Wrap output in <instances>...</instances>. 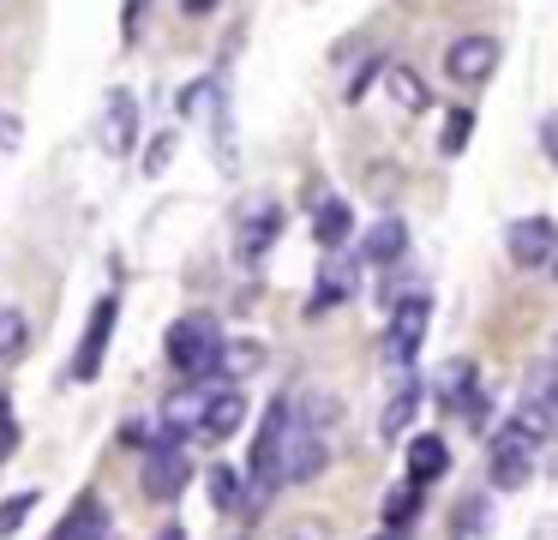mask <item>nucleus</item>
Returning <instances> with one entry per match:
<instances>
[{
  "label": "nucleus",
  "instance_id": "obj_1",
  "mask_svg": "<svg viewBox=\"0 0 558 540\" xmlns=\"http://www.w3.org/2000/svg\"><path fill=\"white\" fill-rule=\"evenodd\" d=\"M289 432H294V396H277V403L265 408V420H258V439H253V463H246V511H265L270 499H277V487H289L282 480V456H289Z\"/></svg>",
  "mask_w": 558,
  "mask_h": 540
},
{
  "label": "nucleus",
  "instance_id": "obj_2",
  "mask_svg": "<svg viewBox=\"0 0 558 540\" xmlns=\"http://www.w3.org/2000/svg\"><path fill=\"white\" fill-rule=\"evenodd\" d=\"M534 463H541V432L522 415H510L505 427L493 432V444H486V480H493V492H522L534 475Z\"/></svg>",
  "mask_w": 558,
  "mask_h": 540
},
{
  "label": "nucleus",
  "instance_id": "obj_3",
  "mask_svg": "<svg viewBox=\"0 0 558 540\" xmlns=\"http://www.w3.org/2000/svg\"><path fill=\"white\" fill-rule=\"evenodd\" d=\"M217 348H222V324L210 319V312H186V319H174L169 336H162V355H169V367L181 372V379H210V372H217Z\"/></svg>",
  "mask_w": 558,
  "mask_h": 540
},
{
  "label": "nucleus",
  "instance_id": "obj_4",
  "mask_svg": "<svg viewBox=\"0 0 558 540\" xmlns=\"http://www.w3.org/2000/svg\"><path fill=\"white\" fill-rule=\"evenodd\" d=\"M186 480H193V463H186L181 439H169V432H162V439L145 451L138 487H145V499H150V504H174V499L186 492Z\"/></svg>",
  "mask_w": 558,
  "mask_h": 540
},
{
  "label": "nucleus",
  "instance_id": "obj_5",
  "mask_svg": "<svg viewBox=\"0 0 558 540\" xmlns=\"http://www.w3.org/2000/svg\"><path fill=\"white\" fill-rule=\"evenodd\" d=\"M426 324H433V300H426V295L397 300V312H390V331H385V367H390V372H409L414 360H421Z\"/></svg>",
  "mask_w": 558,
  "mask_h": 540
},
{
  "label": "nucleus",
  "instance_id": "obj_6",
  "mask_svg": "<svg viewBox=\"0 0 558 540\" xmlns=\"http://www.w3.org/2000/svg\"><path fill=\"white\" fill-rule=\"evenodd\" d=\"M354 295H361V259H354L349 247H330L325 259H318V276H313V300H306V312H313V319H325V312L349 307Z\"/></svg>",
  "mask_w": 558,
  "mask_h": 540
},
{
  "label": "nucleus",
  "instance_id": "obj_7",
  "mask_svg": "<svg viewBox=\"0 0 558 540\" xmlns=\"http://www.w3.org/2000/svg\"><path fill=\"white\" fill-rule=\"evenodd\" d=\"M505 252H510V264H522V271H553L558 223L553 216H517V223L505 228Z\"/></svg>",
  "mask_w": 558,
  "mask_h": 540
},
{
  "label": "nucleus",
  "instance_id": "obj_8",
  "mask_svg": "<svg viewBox=\"0 0 558 540\" xmlns=\"http://www.w3.org/2000/svg\"><path fill=\"white\" fill-rule=\"evenodd\" d=\"M114 324H121V300L102 295L97 307H90L85 336H78V355H73V379H78V384H90V379L102 372V355H109V343H114Z\"/></svg>",
  "mask_w": 558,
  "mask_h": 540
},
{
  "label": "nucleus",
  "instance_id": "obj_9",
  "mask_svg": "<svg viewBox=\"0 0 558 540\" xmlns=\"http://www.w3.org/2000/svg\"><path fill=\"white\" fill-rule=\"evenodd\" d=\"M517 415L529 420V427L541 432V439H558V367H553V360L529 372V384H522V403H517Z\"/></svg>",
  "mask_w": 558,
  "mask_h": 540
},
{
  "label": "nucleus",
  "instance_id": "obj_10",
  "mask_svg": "<svg viewBox=\"0 0 558 540\" xmlns=\"http://www.w3.org/2000/svg\"><path fill=\"white\" fill-rule=\"evenodd\" d=\"M277 235H282V204L277 199H258V204H246L241 228H234V252L253 264V259H265V252L277 247Z\"/></svg>",
  "mask_w": 558,
  "mask_h": 540
},
{
  "label": "nucleus",
  "instance_id": "obj_11",
  "mask_svg": "<svg viewBox=\"0 0 558 540\" xmlns=\"http://www.w3.org/2000/svg\"><path fill=\"white\" fill-rule=\"evenodd\" d=\"M498 67V43L493 36H457V43L445 48V72L457 84H486Z\"/></svg>",
  "mask_w": 558,
  "mask_h": 540
},
{
  "label": "nucleus",
  "instance_id": "obj_12",
  "mask_svg": "<svg viewBox=\"0 0 558 540\" xmlns=\"http://www.w3.org/2000/svg\"><path fill=\"white\" fill-rule=\"evenodd\" d=\"M241 420H246V396L234 391V384H222V391L205 396V415H198V432H193V439L222 444V439H234V432H241Z\"/></svg>",
  "mask_w": 558,
  "mask_h": 540
},
{
  "label": "nucleus",
  "instance_id": "obj_13",
  "mask_svg": "<svg viewBox=\"0 0 558 540\" xmlns=\"http://www.w3.org/2000/svg\"><path fill=\"white\" fill-rule=\"evenodd\" d=\"M205 379H193V384H181V391H169L162 396V432L169 439H193L198 432V415H205Z\"/></svg>",
  "mask_w": 558,
  "mask_h": 540
},
{
  "label": "nucleus",
  "instance_id": "obj_14",
  "mask_svg": "<svg viewBox=\"0 0 558 540\" xmlns=\"http://www.w3.org/2000/svg\"><path fill=\"white\" fill-rule=\"evenodd\" d=\"M402 252H409V223L390 211V216H378V223L366 228V240H361V252H354V259H361V264H397Z\"/></svg>",
  "mask_w": 558,
  "mask_h": 540
},
{
  "label": "nucleus",
  "instance_id": "obj_15",
  "mask_svg": "<svg viewBox=\"0 0 558 540\" xmlns=\"http://www.w3.org/2000/svg\"><path fill=\"white\" fill-rule=\"evenodd\" d=\"M402 463H409V480H414V487H433V480L450 475V444L438 439V432H421V439H409Z\"/></svg>",
  "mask_w": 558,
  "mask_h": 540
},
{
  "label": "nucleus",
  "instance_id": "obj_16",
  "mask_svg": "<svg viewBox=\"0 0 558 540\" xmlns=\"http://www.w3.org/2000/svg\"><path fill=\"white\" fill-rule=\"evenodd\" d=\"M49 540H109V516H102V499H97V492L73 499V511L54 523Z\"/></svg>",
  "mask_w": 558,
  "mask_h": 540
},
{
  "label": "nucleus",
  "instance_id": "obj_17",
  "mask_svg": "<svg viewBox=\"0 0 558 540\" xmlns=\"http://www.w3.org/2000/svg\"><path fill=\"white\" fill-rule=\"evenodd\" d=\"M385 91L402 115H426V108H433V91H426V79L414 67H390L385 60Z\"/></svg>",
  "mask_w": 558,
  "mask_h": 540
},
{
  "label": "nucleus",
  "instance_id": "obj_18",
  "mask_svg": "<svg viewBox=\"0 0 558 540\" xmlns=\"http://www.w3.org/2000/svg\"><path fill=\"white\" fill-rule=\"evenodd\" d=\"M349 228H354V211H349V199H325L313 211V240L318 247H349Z\"/></svg>",
  "mask_w": 558,
  "mask_h": 540
},
{
  "label": "nucleus",
  "instance_id": "obj_19",
  "mask_svg": "<svg viewBox=\"0 0 558 540\" xmlns=\"http://www.w3.org/2000/svg\"><path fill=\"white\" fill-rule=\"evenodd\" d=\"M102 132H109L114 151H133V139H138V103H133V91H109V120H102Z\"/></svg>",
  "mask_w": 558,
  "mask_h": 540
},
{
  "label": "nucleus",
  "instance_id": "obj_20",
  "mask_svg": "<svg viewBox=\"0 0 558 540\" xmlns=\"http://www.w3.org/2000/svg\"><path fill=\"white\" fill-rule=\"evenodd\" d=\"M414 408H421V384L402 379V384H397V396L385 403V415H378V432H385V439H402V432L414 427Z\"/></svg>",
  "mask_w": 558,
  "mask_h": 540
},
{
  "label": "nucleus",
  "instance_id": "obj_21",
  "mask_svg": "<svg viewBox=\"0 0 558 540\" xmlns=\"http://www.w3.org/2000/svg\"><path fill=\"white\" fill-rule=\"evenodd\" d=\"M258 367H265V343H253V336H246V343H222L217 348V372H222V379H246V372H258Z\"/></svg>",
  "mask_w": 558,
  "mask_h": 540
},
{
  "label": "nucleus",
  "instance_id": "obj_22",
  "mask_svg": "<svg viewBox=\"0 0 558 540\" xmlns=\"http://www.w3.org/2000/svg\"><path fill=\"white\" fill-rule=\"evenodd\" d=\"M450 540H493V499H462Z\"/></svg>",
  "mask_w": 558,
  "mask_h": 540
},
{
  "label": "nucleus",
  "instance_id": "obj_23",
  "mask_svg": "<svg viewBox=\"0 0 558 540\" xmlns=\"http://www.w3.org/2000/svg\"><path fill=\"white\" fill-rule=\"evenodd\" d=\"M378 516H385V528H409L414 516H421V487H397V492H385V504H378Z\"/></svg>",
  "mask_w": 558,
  "mask_h": 540
},
{
  "label": "nucleus",
  "instance_id": "obj_24",
  "mask_svg": "<svg viewBox=\"0 0 558 540\" xmlns=\"http://www.w3.org/2000/svg\"><path fill=\"white\" fill-rule=\"evenodd\" d=\"M31 343V319L19 307H0V360H19Z\"/></svg>",
  "mask_w": 558,
  "mask_h": 540
},
{
  "label": "nucleus",
  "instance_id": "obj_25",
  "mask_svg": "<svg viewBox=\"0 0 558 540\" xmlns=\"http://www.w3.org/2000/svg\"><path fill=\"white\" fill-rule=\"evenodd\" d=\"M241 499H246V492H241V475H234V468H210V504L229 516V511H241Z\"/></svg>",
  "mask_w": 558,
  "mask_h": 540
},
{
  "label": "nucleus",
  "instance_id": "obj_26",
  "mask_svg": "<svg viewBox=\"0 0 558 540\" xmlns=\"http://www.w3.org/2000/svg\"><path fill=\"white\" fill-rule=\"evenodd\" d=\"M31 511H37V492H13V499L0 504V540H13L31 523Z\"/></svg>",
  "mask_w": 558,
  "mask_h": 540
},
{
  "label": "nucleus",
  "instance_id": "obj_27",
  "mask_svg": "<svg viewBox=\"0 0 558 540\" xmlns=\"http://www.w3.org/2000/svg\"><path fill=\"white\" fill-rule=\"evenodd\" d=\"M469 132H474V108H450V120H445V139H438V151H445V156H462V151H469Z\"/></svg>",
  "mask_w": 558,
  "mask_h": 540
},
{
  "label": "nucleus",
  "instance_id": "obj_28",
  "mask_svg": "<svg viewBox=\"0 0 558 540\" xmlns=\"http://www.w3.org/2000/svg\"><path fill=\"white\" fill-rule=\"evenodd\" d=\"M169 156H174V132H157V139H150V151H145V175H162V168H169Z\"/></svg>",
  "mask_w": 558,
  "mask_h": 540
},
{
  "label": "nucleus",
  "instance_id": "obj_29",
  "mask_svg": "<svg viewBox=\"0 0 558 540\" xmlns=\"http://www.w3.org/2000/svg\"><path fill=\"white\" fill-rule=\"evenodd\" d=\"M13 451H19V420H13V403L0 396V463H7Z\"/></svg>",
  "mask_w": 558,
  "mask_h": 540
},
{
  "label": "nucleus",
  "instance_id": "obj_30",
  "mask_svg": "<svg viewBox=\"0 0 558 540\" xmlns=\"http://www.w3.org/2000/svg\"><path fill=\"white\" fill-rule=\"evenodd\" d=\"M378 72H385V60H378V55H373V60H366V67H361V72H354V79H349V103H361V96H366V84H373V79H378Z\"/></svg>",
  "mask_w": 558,
  "mask_h": 540
},
{
  "label": "nucleus",
  "instance_id": "obj_31",
  "mask_svg": "<svg viewBox=\"0 0 558 540\" xmlns=\"http://www.w3.org/2000/svg\"><path fill=\"white\" fill-rule=\"evenodd\" d=\"M541 151H546V163L558 168V115H541Z\"/></svg>",
  "mask_w": 558,
  "mask_h": 540
},
{
  "label": "nucleus",
  "instance_id": "obj_32",
  "mask_svg": "<svg viewBox=\"0 0 558 540\" xmlns=\"http://www.w3.org/2000/svg\"><path fill=\"white\" fill-rule=\"evenodd\" d=\"M19 139H25L19 115H7V108H0V151H19Z\"/></svg>",
  "mask_w": 558,
  "mask_h": 540
},
{
  "label": "nucleus",
  "instance_id": "obj_33",
  "mask_svg": "<svg viewBox=\"0 0 558 540\" xmlns=\"http://www.w3.org/2000/svg\"><path fill=\"white\" fill-rule=\"evenodd\" d=\"M210 7H217V0H181V12H186V19H205Z\"/></svg>",
  "mask_w": 558,
  "mask_h": 540
},
{
  "label": "nucleus",
  "instance_id": "obj_34",
  "mask_svg": "<svg viewBox=\"0 0 558 540\" xmlns=\"http://www.w3.org/2000/svg\"><path fill=\"white\" fill-rule=\"evenodd\" d=\"M138 12H145V0H126V36L138 31Z\"/></svg>",
  "mask_w": 558,
  "mask_h": 540
},
{
  "label": "nucleus",
  "instance_id": "obj_35",
  "mask_svg": "<svg viewBox=\"0 0 558 540\" xmlns=\"http://www.w3.org/2000/svg\"><path fill=\"white\" fill-rule=\"evenodd\" d=\"M157 540H186V528H181V523H169V528H162Z\"/></svg>",
  "mask_w": 558,
  "mask_h": 540
},
{
  "label": "nucleus",
  "instance_id": "obj_36",
  "mask_svg": "<svg viewBox=\"0 0 558 540\" xmlns=\"http://www.w3.org/2000/svg\"><path fill=\"white\" fill-rule=\"evenodd\" d=\"M546 360H553V367H558V336H553V348H546Z\"/></svg>",
  "mask_w": 558,
  "mask_h": 540
},
{
  "label": "nucleus",
  "instance_id": "obj_37",
  "mask_svg": "<svg viewBox=\"0 0 558 540\" xmlns=\"http://www.w3.org/2000/svg\"><path fill=\"white\" fill-rule=\"evenodd\" d=\"M553 271H558V259H553Z\"/></svg>",
  "mask_w": 558,
  "mask_h": 540
}]
</instances>
